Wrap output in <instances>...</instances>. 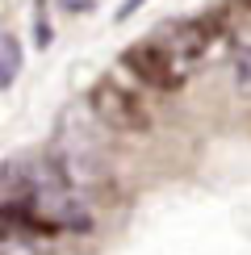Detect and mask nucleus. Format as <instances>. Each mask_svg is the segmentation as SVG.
Returning <instances> with one entry per match:
<instances>
[{
  "instance_id": "3",
  "label": "nucleus",
  "mask_w": 251,
  "mask_h": 255,
  "mask_svg": "<svg viewBox=\"0 0 251 255\" xmlns=\"http://www.w3.org/2000/svg\"><path fill=\"white\" fill-rule=\"evenodd\" d=\"M17 67H21V46H17V38H13V34H0V88H13Z\"/></svg>"
},
{
  "instance_id": "4",
  "label": "nucleus",
  "mask_w": 251,
  "mask_h": 255,
  "mask_svg": "<svg viewBox=\"0 0 251 255\" xmlns=\"http://www.w3.org/2000/svg\"><path fill=\"white\" fill-rule=\"evenodd\" d=\"M0 255H42L34 247V239L17 235V230H4V247H0Z\"/></svg>"
},
{
  "instance_id": "1",
  "label": "nucleus",
  "mask_w": 251,
  "mask_h": 255,
  "mask_svg": "<svg viewBox=\"0 0 251 255\" xmlns=\"http://www.w3.org/2000/svg\"><path fill=\"white\" fill-rule=\"evenodd\" d=\"M122 63H126V71H134V80H142L146 88H159V92H176L184 84V76H188V63L176 55L167 42H134L130 50L122 55Z\"/></svg>"
},
{
  "instance_id": "2",
  "label": "nucleus",
  "mask_w": 251,
  "mask_h": 255,
  "mask_svg": "<svg viewBox=\"0 0 251 255\" xmlns=\"http://www.w3.org/2000/svg\"><path fill=\"white\" fill-rule=\"evenodd\" d=\"M88 105H92V113L118 134H146L151 130V109L142 105V97H134L130 88H122V84H113V80H101L97 88L88 92Z\"/></svg>"
},
{
  "instance_id": "5",
  "label": "nucleus",
  "mask_w": 251,
  "mask_h": 255,
  "mask_svg": "<svg viewBox=\"0 0 251 255\" xmlns=\"http://www.w3.org/2000/svg\"><path fill=\"white\" fill-rule=\"evenodd\" d=\"M235 76H239V88L251 97V50H239V63H235Z\"/></svg>"
}]
</instances>
